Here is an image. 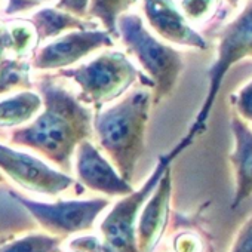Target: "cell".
<instances>
[{"label":"cell","mask_w":252,"mask_h":252,"mask_svg":"<svg viewBox=\"0 0 252 252\" xmlns=\"http://www.w3.org/2000/svg\"><path fill=\"white\" fill-rule=\"evenodd\" d=\"M37 88L46 108L33 125L17 131L12 140L70 169L74 147L91 135V111L52 77L39 80Z\"/></svg>","instance_id":"6da1fadb"},{"label":"cell","mask_w":252,"mask_h":252,"mask_svg":"<svg viewBox=\"0 0 252 252\" xmlns=\"http://www.w3.org/2000/svg\"><path fill=\"white\" fill-rule=\"evenodd\" d=\"M152 102L153 98L147 89H135L95 120L98 141L126 183L134 178L146 150Z\"/></svg>","instance_id":"7a4b0ae2"},{"label":"cell","mask_w":252,"mask_h":252,"mask_svg":"<svg viewBox=\"0 0 252 252\" xmlns=\"http://www.w3.org/2000/svg\"><path fill=\"white\" fill-rule=\"evenodd\" d=\"M190 146L191 144L189 141L181 138V141L168 155H162L159 158L155 171L140 190H134L116 203L101 224L104 236V245L101 248H98L94 237H82L73 242V246L88 252H140L137 243V218L140 217V211L158 187L162 175L168 168H171V163Z\"/></svg>","instance_id":"3957f363"},{"label":"cell","mask_w":252,"mask_h":252,"mask_svg":"<svg viewBox=\"0 0 252 252\" xmlns=\"http://www.w3.org/2000/svg\"><path fill=\"white\" fill-rule=\"evenodd\" d=\"M117 33L152 80L153 104H160L174 92L184 71L183 54L152 36L144 27L143 20L135 14H123L119 18Z\"/></svg>","instance_id":"277c9868"},{"label":"cell","mask_w":252,"mask_h":252,"mask_svg":"<svg viewBox=\"0 0 252 252\" xmlns=\"http://www.w3.org/2000/svg\"><path fill=\"white\" fill-rule=\"evenodd\" d=\"M246 58H252V0H249L245 9L218 34L217 58L208 70V92L199 113L190 125L189 132L183 137L186 141L193 144L196 138L205 134L215 99L227 73L233 65Z\"/></svg>","instance_id":"5b68a950"},{"label":"cell","mask_w":252,"mask_h":252,"mask_svg":"<svg viewBox=\"0 0 252 252\" xmlns=\"http://www.w3.org/2000/svg\"><path fill=\"white\" fill-rule=\"evenodd\" d=\"M60 74L73 79L80 86L77 99L95 105L96 110L128 91L138 77L153 89V83L147 76H141L125 54L114 51L104 52L89 64L77 68L61 70Z\"/></svg>","instance_id":"8992f818"},{"label":"cell","mask_w":252,"mask_h":252,"mask_svg":"<svg viewBox=\"0 0 252 252\" xmlns=\"http://www.w3.org/2000/svg\"><path fill=\"white\" fill-rule=\"evenodd\" d=\"M11 194L17 197L29 211H32L36 220L46 230L57 234H68L91 228L98 214L108 205V202L104 199L43 205L40 202H32L15 193Z\"/></svg>","instance_id":"52a82bcc"},{"label":"cell","mask_w":252,"mask_h":252,"mask_svg":"<svg viewBox=\"0 0 252 252\" xmlns=\"http://www.w3.org/2000/svg\"><path fill=\"white\" fill-rule=\"evenodd\" d=\"M113 45V37L107 32H71L42 48L33 58V67L37 70L64 68L99 48Z\"/></svg>","instance_id":"ba28073f"},{"label":"cell","mask_w":252,"mask_h":252,"mask_svg":"<svg viewBox=\"0 0 252 252\" xmlns=\"http://www.w3.org/2000/svg\"><path fill=\"white\" fill-rule=\"evenodd\" d=\"M0 168L18 184L37 193L57 194L71 186V178L48 168L45 163L29 155L14 152L2 144H0Z\"/></svg>","instance_id":"9c48e42d"},{"label":"cell","mask_w":252,"mask_h":252,"mask_svg":"<svg viewBox=\"0 0 252 252\" xmlns=\"http://www.w3.org/2000/svg\"><path fill=\"white\" fill-rule=\"evenodd\" d=\"M172 191V171L168 168L140 214L137 225V243L140 252H153L163 237L171 222Z\"/></svg>","instance_id":"30bf717a"},{"label":"cell","mask_w":252,"mask_h":252,"mask_svg":"<svg viewBox=\"0 0 252 252\" xmlns=\"http://www.w3.org/2000/svg\"><path fill=\"white\" fill-rule=\"evenodd\" d=\"M150 27L166 42L205 51L208 42L187 21L174 0H143Z\"/></svg>","instance_id":"8fae6325"},{"label":"cell","mask_w":252,"mask_h":252,"mask_svg":"<svg viewBox=\"0 0 252 252\" xmlns=\"http://www.w3.org/2000/svg\"><path fill=\"white\" fill-rule=\"evenodd\" d=\"M230 131L233 135V150L228 155V162L234 177V194L230 208L237 209L252 196V128L231 111Z\"/></svg>","instance_id":"7c38bea8"},{"label":"cell","mask_w":252,"mask_h":252,"mask_svg":"<svg viewBox=\"0 0 252 252\" xmlns=\"http://www.w3.org/2000/svg\"><path fill=\"white\" fill-rule=\"evenodd\" d=\"M77 175L80 181L92 190L102 191L110 196H128L134 191L114 168L98 153L89 143L83 141L77 150Z\"/></svg>","instance_id":"4fadbf2b"},{"label":"cell","mask_w":252,"mask_h":252,"mask_svg":"<svg viewBox=\"0 0 252 252\" xmlns=\"http://www.w3.org/2000/svg\"><path fill=\"white\" fill-rule=\"evenodd\" d=\"M29 23L32 24L37 43L60 36L63 32L71 30V32H88V30H96L98 24L91 20H82L71 14L58 11L57 8H45L36 12Z\"/></svg>","instance_id":"5bb4252c"},{"label":"cell","mask_w":252,"mask_h":252,"mask_svg":"<svg viewBox=\"0 0 252 252\" xmlns=\"http://www.w3.org/2000/svg\"><path fill=\"white\" fill-rule=\"evenodd\" d=\"M42 99L33 92H21L0 101V126H15L30 120L40 108Z\"/></svg>","instance_id":"9a60e30c"},{"label":"cell","mask_w":252,"mask_h":252,"mask_svg":"<svg viewBox=\"0 0 252 252\" xmlns=\"http://www.w3.org/2000/svg\"><path fill=\"white\" fill-rule=\"evenodd\" d=\"M137 0H91L88 17L96 18L111 37H119L117 21Z\"/></svg>","instance_id":"2e32d148"},{"label":"cell","mask_w":252,"mask_h":252,"mask_svg":"<svg viewBox=\"0 0 252 252\" xmlns=\"http://www.w3.org/2000/svg\"><path fill=\"white\" fill-rule=\"evenodd\" d=\"M30 67L29 63L20 60H5L0 65V94L18 88H30Z\"/></svg>","instance_id":"e0dca14e"},{"label":"cell","mask_w":252,"mask_h":252,"mask_svg":"<svg viewBox=\"0 0 252 252\" xmlns=\"http://www.w3.org/2000/svg\"><path fill=\"white\" fill-rule=\"evenodd\" d=\"M58 245L60 239L57 237L33 234L0 248V252H57Z\"/></svg>","instance_id":"ac0fdd59"},{"label":"cell","mask_w":252,"mask_h":252,"mask_svg":"<svg viewBox=\"0 0 252 252\" xmlns=\"http://www.w3.org/2000/svg\"><path fill=\"white\" fill-rule=\"evenodd\" d=\"M218 5L220 0H181V9L184 17L194 23L211 18Z\"/></svg>","instance_id":"d6986e66"},{"label":"cell","mask_w":252,"mask_h":252,"mask_svg":"<svg viewBox=\"0 0 252 252\" xmlns=\"http://www.w3.org/2000/svg\"><path fill=\"white\" fill-rule=\"evenodd\" d=\"M233 113H236L248 125L252 123V79L246 82L236 94L230 96Z\"/></svg>","instance_id":"ffe728a7"},{"label":"cell","mask_w":252,"mask_h":252,"mask_svg":"<svg viewBox=\"0 0 252 252\" xmlns=\"http://www.w3.org/2000/svg\"><path fill=\"white\" fill-rule=\"evenodd\" d=\"M228 252H252V212L239 227Z\"/></svg>","instance_id":"44dd1931"},{"label":"cell","mask_w":252,"mask_h":252,"mask_svg":"<svg viewBox=\"0 0 252 252\" xmlns=\"http://www.w3.org/2000/svg\"><path fill=\"white\" fill-rule=\"evenodd\" d=\"M89 6H91V0H60L55 8L58 11L71 14L77 18L88 20Z\"/></svg>","instance_id":"7402d4cb"},{"label":"cell","mask_w":252,"mask_h":252,"mask_svg":"<svg viewBox=\"0 0 252 252\" xmlns=\"http://www.w3.org/2000/svg\"><path fill=\"white\" fill-rule=\"evenodd\" d=\"M51 0H8L5 14L6 15H17L21 12H29L33 8H37Z\"/></svg>","instance_id":"603a6c76"},{"label":"cell","mask_w":252,"mask_h":252,"mask_svg":"<svg viewBox=\"0 0 252 252\" xmlns=\"http://www.w3.org/2000/svg\"><path fill=\"white\" fill-rule=\"evenodd\" d=\"M6 51H14V39L11 29L0 26V65L6 60Z\"/></svg>","instance_id":"cb8c5ba5"},{"label":"cell","mask_w":252,"mask_h":252,"mask_svg":"<svg viewBox=\"0 0 252 252\" xmlns=\"http://www.w3.org/2000/svg\"><path fill=\"white\" fill-rule=\"evenodd\" d=\"M227 2L230 3V6H231V8H236V6L239 5L240 0H227Z\"/></svg>","instance_id":"d4e9b609"},{"label":"cell","mask_w":252,"mask_h":252,"mask_svg":"<svg viewBox=\"0 0 252 252\" xmlns=\"http://www.w3.org/2000/svg\"><path fill=\"white\" fill-rule=\"evenodd\" d=\"M0 181H2V177H0Z\"/></svg>","instance_id":"484cf974"},{"label":"cell","mask_w":252,"mask_h":252,"mask_svg":"<svg viewBox=\"0 0 252 252\" xmlns=\"http://www.w3.org/2000/svg\"><path fill=\"white\" fill-rule=\"evenodd\" d=\"M74 252H79V251H74Z\"/></svg>","instance_id":"4316f807"},{"label":"cell","mask_w":252,"mask_h":252,"mask_svg":"<svg viewBox=\"0 0 252 252\" xmlns=\"http://www.w3.org/2000/svg\"><path fill=\"white\" fill-rule=\"evenodd\" d=\"M0 243H2V242H0Z\"/></svg>","instance_id":"83f0119b"}]
</instances>
